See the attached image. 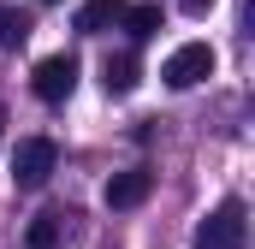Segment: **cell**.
Here are the masks:
<instances>
[{"instance_id":"3","label":"cell","mask_w":255,"mask_h":249,"mask_svg":"<svg viewBox=\"0 0 255 249\" xmlns=\"http://www.w3.org/2000/svg\"><path fill=\"white\" fill-rule=\"evenodd\" d=\"M54 160H60V148H54L48 136H24L18 154H12V178H18V190H42L48 178H54Z\"/></svg>"},{"instance_id":"8","label":"cell","mask_w":255,"mask_h":249,"mask_svg":"<svg viewBox=\"0 0 255 249\" xmlns=\"http://www.w3.org/2000/svg\"><path fill=\"white\" fill-rule=\"evenodd\" d=\"M119 18H125V30L136 36V42H148V36H160V24H166V12H160V0H142V6H125Z\"/></svg>"},{"instance_id":"1","label":"cell","mask_w":255,"mask_h":249,"mask_svg":"<svg viewBox=\"0 0 255 249\" xmlns=\"http://www.w3.org/2000/svg\"><path fill=\"white\" fill-rule=\"evenodd\" d=\"M250 244V220H244V202H220L202 226H196V249H244Z\"/></svg>"},{"instance_id":"2","label":"cell","mask_w":255,"mask_h":249,"mask_svg":"<svg viewBox=\"0 0 255 249\" xmlns=\"http://www.w3.org/2000/svg\"><path fill=\"white\" fill-rule=\"evenodd\" d=\"M160 77H166V89H196L202 77H214V48H208V42H184V48H172L166 65H160Z\"/></svg>"},{"instance_id":"7","label":"cell","mask_w":255,"mask_h":249,"mask_svg":"<svg viewBox=\"0 0 255 249\" xmlns=\"http://www.w3.org/2000/svg\"><path fill=\"white\" fill-rule=\"evenodd\" d=\"M119 12H125V0H83L77 6V30L83 36H101L107 24H119Z\"/></svg>"},{"instance_id":"6","label":"cell","mask_w":255,"mask_h":249,"mask_svg":"<svg viewBox=\"0 0 255 249\" xmlns=\"http://www.w3.org/2000/svg\"><path fill=\"white\" fill-rule=\"evenodd\" d=\"M136 77H142L136 54H107V65H101V83H107V95H130V89H136Z\"/></svg>"},{"instance_id":"10","label":"cell","mask_w":255,"mask_h":249,"mask_svg":"<svg viewBox=\"0 0 255 249\" xmlns=\"http://www.w3.org/2000/svg\"><path fill=\"white\" fill-rule=\"evenodd\" d=\"M60 232H65V214H36L30 232H24V244H30V249H54V244H60Z\"/></svg>"},{"instance_id":"5","label":"cell","mask_w":255,"mask_h":249,"mask_svg":"<svg viewBox=\"0 0 255 249\" xmlns=\"http://www.w3.org/2000/svg\"><path fill=\"white\" fill-rule=\"evenodd\" d=\"M148 190H154V172H148V166L113 172V178H107V208H119V214H125V208H142Z\"/></svg>"},{"instance_id":"12","label":"cell","mask_w":255,"mask_h":249,"mask_svg":"<svg viewBox=\"0 0 255 249\" xmlns=\"http://www.w3.org/2000/svg\"><path fill=\"white\" fill-rule=\"evenodd\" d=\"M48 6H54V0H48Z\"/></svg>"},{"instance_id":"4","label":"cell","mask_w":255,"mask_h":249,"mask_svg":"<svg viewBox=\"0 0 255 249\" xmlns=\"http://www.w3.org/2000/svg\"><path fill=\"white\" fill-rule=\"evenodd\" d=\"M30 89H36V101H65V95L77 89V60H71V54H48V60L36 65Z\"/></svg>"},{"instance_id":"11","label":"cell","mask_w":255,"mask_h":249,"mask_svg":"<svg viewBox=\"0 0 255 249\" xmlns=\"http://www.w3.org/2000/svg\"><path fill=\"white\" fill-rule=\"evenodd\" d=\"M184 12H190V18H208V12H214V0H184Z\"/></svg>"},{"instance_id":"9","label":"cell","mask_w":255,"mask_h":249,"mask_svg":"<svg viewBox=\"0 0 255 249\" xmlns=\"http://www.w3.org/2000/svg\"><path fill=\"white\" fill-rule=\"evenodd\" d=\"M30 42V12L24 6H0V48L12 54V48H24Z\"/></svg>"}]
</instances>
